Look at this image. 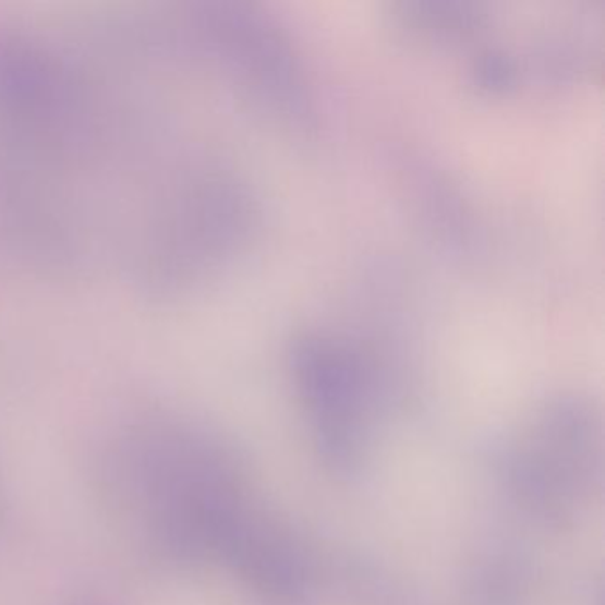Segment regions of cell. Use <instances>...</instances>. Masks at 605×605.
Returning a JSON list of instances; mask_svg holds the SVG:
<instances>
[{"instance_id":"obj_1","label":"cell","mask_w":605,"mask_h":605,"mask_svg":"<svg viewBox=\"0 0 605 605\" xmlns=\"http://www.w3.org/2000/svg\"><path fill=\"white\" fill-rule=\"evenodd\" d=\"M76 605H93V604H76Z\"/></svg>"}]
</instances>
